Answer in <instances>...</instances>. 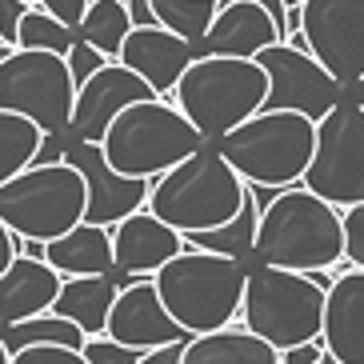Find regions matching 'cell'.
Returning <instances> with one entry per match:
<instances>
[{
  "label": "cell",
  "mask_w": 364,
  "mask_h": 364,
  "mask_svg": "<svg viewBox=\"0 0 364 364\" xmlns=\"http://www.w3.org/2000/svg\"><path fill=\"white\" fill-rule=\"evenodd\" d=\"M344 257V225L341 208L309 193L304 184L277 188L272 200L257 216L252 260L277 264L292 272L309 268H336Z\"/></svg>",
  "instance_id": "6da1fadb"
},
{
  "label": "cell",
  "mask_w": 364,
  "mask_h": 364,
  "mask_svg": "<svg viewBox=\"0 0 364 364\" xmlns=\"http://www.w3.org/2000/svg\"><path fill=\"white\" fill-rule=\"evenodd\" d=\"M245 196H248V181L236 176L232 164L208 140L193 156H184L172 168H164L161 176H152L144 208L156 213L181 236H188L232 220L236 208L245 204Z\"/></svg>",
  "instance_id": "7a4b0ae2"
},
{
  "label": "cell",
  "mask_w": 364,
  "mask_h": 364,
  "mask_svg": "<svg viewBox=\"0 0 364 364\" xmlns=\"http://www.w3.org/2000/svg\"><path fill=\"white\" fill-rule=\"evenodd\" d=\"M245 272V260L184 245L176 257L152 272V289L172 321L188 336H196V332H213L236 321Z\"/></svg>",
  "instance_id": "3957f363"
},
{
  "label": "cell",
  "mask_w": 364,
  "mask_h": 364,
  "mask_svg": "<svg viewBox=\"0 0 364 364\" xmlns=\"http://www.w3.org/2000/svg\"><path fill=\"white\" fill-rule=\"evenodd\" d=\"M312 136H316V120L292 108H260L240 124L216 136V152L232 164L240 181L252 188H289L300 184L304 168L312 156Z\"/></svg>",
  "instance_id": "277c9868"
},
{
  "label": "cell",
  "mask_w": 364,
  "mask_h": 364,
  "mask_svg": "<svg viewBox=\"0 0 364 364\" xmlns=\"http://www.w3.org/2000/svg\"><path fill=\"white\" fill-rule=\"evenodd\" d=\"M208 140L193 129V120L164 97H144L124 105L100 136V156L120 176H161L176 161L193 156Z\"/></svg>",
  "instance_id": "5b68a950"
},
{
  "label": "cell",
  "mask_w": 364,
  "mask_h": 364,
  "mask_svg": "<svg viewBox=\"0 0 364 364\" xmlns=\"http://www.w3.org/2000/svg\"><path fill=\"white\" fill-rule=\"evenodd\" d=\"M264 92L268 76L257 56H193L172 85V105L193 120L204 140H216L260 112Z\"/></svg>",
  "instance_id": "8992f818"
},
{
  "label": "cell",
  "mask_w": 364,
  "mask_h": 364,
  "mask_svg": "<svg viewBox=\"0 0 364 364\" xmlns=\"http://www.w3.org/2000/svg\"><path fill=\"white\" fill-rule=\"evenodd\" d=\"M236 316L248 332H257L277 353L304 341H321L324 289L312 284L304 272L257 264L245 272V292H240Z\"/></svg>",
  "instance_id": "52a82bcc"
},
{
  "label": "cell",
  "mask_w": 364,
  "mask_h": 364,
  "mask_svg": "<svg viewBox=\"0 0 364 364\" xmlns=\"http://www.w3.org/2000/svg\"><path fill=\"white\" fill-rule=\"evenodd\" d=\"M85 176L60 161H33L0 184V220L16 240H53L85 220Z\"/></svg>",
  "instance_id": "ba28073f"
},
{
  "label": "cell",
  "mask_w": 364,
  "mask_h": 364,
  "mask_svg": "<svg viewBox=\"0 0 364 364\" xmlns=\"http://www.w3.org/2000/svg\"><path fill=\"white\" fill-rule=\"evenodd\" d=\"M300 184L336 208L364 204V108L348 92L316 120L312 156Z\"/></svg>",
  "instance_id": "9c48e42d"
},
{
  "label": "cell",
  "mask_w": 364,
  "mask_h": 364,
  "mask_svg": "<svg viewBox=\"0 0 364 364\" xmlns=\"http://www.w3.org/2000/svg\"><path fill=\"white\" fill-rule=\"evenodd\" d=\"M73 97L76 85L68 76L65 56L44 48H12L0 60V108L28 117L44 136L68 132Z\"/></svg>",
  "instance_id": "30bf717a"
},
{
  "label": "cell",
  "mask_w": 364,
  "mask_h": 364,
  "mask_svg": "<svg viewBox=\"0 0 364 364\" xmlns=\"http://www.w3.org/2000/svg\"><path fill=\"white\" fill-rule=\"evenodd\" d=\"M296 33L341 88L364 76V0H300Z\"/></svg>",
  "instance_id": "8fae6325"
},
{
  "label": "cell",
  "mask_w": 364,
  "mask_h": 364,
  "mask_svg": "<svg viewBox=\"0 0 364 364\" xmlns=\"http://www.w3.org/2000/svg\"><path fill=\"white\" fill-rule=\"evenodd\" d=\"M257 60L268 76V92L260 108H292V112H304L309 120H321L348 92V88H341L324 73V65L316 56L289 41H277L268 48H260Z\"/></svg>",
  "instance_id": "7c38bea8"
},
{
  "label": "cell",
  "mask_w": 364,
  "mask_h": 364,
  "mask_svg": "<svg viewBox=\"0 0 364 364\" xmlns=\"http://www.w3.org/2000/svg\"><path fill=\"white\" fill-rule=\"evenodd\" d=\"M60 156H65V161L73 164L80 176H85V188H88L85 220L112 228L120 216H129V213H136V208H144L152 181H144V176H120V172H112V168L105 164V156H100V144H92V140H80V136H73V132H65V136H60Z\"/></svg>",
  "instance_id": "4fadbf2b"
},
{
  "label": "cell",
  "mask_w": 364,
  "mask_h": 364,
  "mask_svg": "<svg viewBox=\"0 0 364 364\" xmlns=\"http://www.w3.org/2000/svg\"><path fill=\"white\" fill-rule=\"evenodd\" d=\"M144 97H156L152 85H149V80H140L132 68H124L117 56H112V60H105L92 76H85V80L76 85L68 132L80 136V140L100 144L105 129L112 124V117H117L120 108L132 105V100H144Z\"/></svg>",
  "instance_id": "5bb4252c"
},
{
  "label": "cell",
  "mask_w": 364,
  "mask_h": 364,
  "mask_svg": "<svg viewBox=\"0 0 364 364\" xmlns=\"http://www.w3.org/2000/svg\"><path fill=\"white\" fill-rule=\"evenodd\" d=\"M108 236H112V272L108 277L117 280V289H124L136 277H152L164 260H172L184 248V236L149 208L120 216L108 228Z\"/></svg>",
  "instance_id": "9a60e30c"
},
{
  "label": "cell",
  "mask_w": 364,
  "mask_h": 364,
  "mask_svg": "<svg viewBox=\"0 0 364 364\" xmlns=\"http://www.w3.org/2000/svg\"><path fill=\"white\" fill-rule=\"evenodd\" d=\"M105 336H112L117 344H129V348H156V344L168 341H184L188 332L168 316V309L161 304L156 289H152V277H136L129 280L124 289H117L112 296V309H108L105 321Z\"/></svg>",
  "instance_id": "2e32d148"
},
{
  "label": "cell",
  "mask_w": 364,
  "mask_h": 364,
  "mask_svg": "<svg viewBox=\"0 0 364 364\" xmlns=\"http://www.w3.org/2000/svg\"><path fill=\"white\" fill-rule=\"evenodd\" d=\"M284 41V28L257 0H220L213 24L193 44L196 56H257L260 48Z\"/></svg>",
  "instance_id": "e0dca14e"
},
{
  "label": "cell",
  "mask_w": 364,
  "mask_h": 364,
  "mask_svg": "<svg viewBox=\"0 0 364 364\" xmlns=\"http://www.w3.org/2000/svg\"><path fill=\"white\" fill-rule=\"evenodd\" d=\"M193 56H196L193 44L181 41L176 33H168V28H161V24H132L129 36L120 41L117 60L124 68H132L140 80H149L156 97L168 100L176 76L184 73V65Z\"/></svg>",
  "instance_id": "ac0fdd59"
},
{
  "label": "cell",
  "mask_w": 364,
  "mask_h": 364,
  "mask_svg": "<svg viewBox=\"0 0 364 364\" xmlns=\"http://www.w3.org/2000/svg\"><path fill=\"white\" fill-rule=\"evenodd\" d=\"M321 344L341 364H364V268H344L324 289Z\"/></svg>",
  "instance_id": "d6986e66"
},
{
  "label": "cell",
  "mask_w": 364,
  "mask_h": 364,
  "mask_svg": "<svg viewBox=\"0 0 364 364\" xmlns=\"http://www.w3.org/2000/svg\"><path fill=\"white\" fill-rule=\"evenodd\" d=\"M60 280L65 277L48 260L16 252L9 260V268L0 272V328L44 312L53 304V296L60 292Z\"/></svg>",
  "instance_id": "ffe728a7"
},
{
  "label": "cell",
  "mask_w": 364,
  "mask_h": 364,
  "mask_svg": "<svg viewBox=\"0 0 364 364\" xmlns=\"http://www.w3.org/2000/svg\"><path fill=\"white\" fill-rule=\"evenodd\" d=\"M44 260L60 277H108L112 272V236L105 225L76 220L60 236L44 240Z\"/></svg>",
  "instance_id": "44dd1931"
},
{
  "label": "cell",
  "mask_w": 364,
  "mask_h": 364,
  "mask_svg": "<svg viewBox=\"0 0 364 364\" xmlns=\"http://www.w3.org/2000/svg\"><path fill=\"white\" fill-rule=\"evenodd\" d=\"M181 364H280V353L245 324H225L184 341Z\"/></svg>",
  "instance_id": "7402d4cb"
},
{
  "label": "cell",
  "mask_w": 364,
  "mask_h": 364,
  "mask_svg": "<svg viewBox=\"0 0 364 364\" xmlns=\"http://www.w3.org/2000/svg\"><path fill=\"white\" fill-rule=\"evenodd\" d=\"M112 296H117V280L112 277H65L60 292L48 304V312L73 321L85 336H105Z\"/></svg>",
  "instance_id": "603a6c76"
},
{
  "label": "cell",
  "mask_w": 364,
  "mask_h": 364,
  "mask_svg": "<svg viewBox=\"0 0 364 364\" xmlns=\"http://www.w3.org/2000/svg\"><path fill=\"white\" fill-rule=\"evenodd\" d=\"M257 216H260L257 188L248 184V196H245V204L236 208L232 220H225V225H216V228H204V232H188L184 245L204 248V252H225V257L248 260L252 257V236H257Z\"/></svg>",
  "instance_id": "cb8c5ba5"
},
{
  "label": "cell",
  "mask_w": 364,
  "mask_h": 364,
  "mask_svg": "<svg viewBox=\"0 0 364 364\" xmlns=\"http://www.w3.org/2000/svg\"><path fill=\"white\" fill-rule=\"evenodd\" d=\"M129 28H132V16L124 9V0H88L85 16L76 24V41H88L105 56H117Z\"/></svg>",
  "instance_id": "d4e9b609"
},
{
  "label": "cell",
  "mask_w": 364,
  "mask_h": 364,
  "mask_svg": "<svg viewBox=\"0 0 364 364\" xmlns=\"http://www.w3.org/2000/svg\"><path fill=\"white\" fill-rule=\"evenodd\" d=\"M0 341H4L9 353H16L24 344H68V348H80V344H85V332L76 328L73 321H65V316H56V312L44 309V312H36V316L4 324V328H0Z\"/></svg>",
  "instance_id": "484cf974"
},
{
  "label": "cell",
  "mask_w": 364,
  "mask_h": 364,
  "mask_svg": "<svg viewBox=\"0 0 364 364\" xmlns=\"http://www.w3.org/2000/svg\"><path fill=\"white\" fill-rule=\"evenodd\" d=\"M41 140H44V132L36 129L28 117L0 108V184L36 161Z\"/></svg>",
  "instance_id": "4316f807"
},
{
  "label": "cell",
  "mask_w": 364,
  "mask_h": 364,
  "mask_svg": "<svg viewBox=\"0 0 364 364\" xmlns=\"http://www.w3.org/2000/svg\"><path fill=\"white\" fill-rule=\"evenodd\" d=\"M149 4H152V24H161V28L176 33L181 41H188V44L200 41L204 28L213 24L216 9H220V0H149Z\"/></svg>",
  "instance_id": "83f0119b"
},
{
  "label": "cell",
  "mask_w": 364,
  "mask_h": 364,
  "mask_svg": "<svg viewBox=\"0 0 364 364\" xmlns=\"http://www.w3.org/2000/svg\"><path fill=\"white\" fill-rule=\"evenodd\" d=\"M76 41V28H68L65 21H56L53 12H44L41 4H28L16 28V48H44V53L65 56Z\"/></svg>",
  "instance_id": "f1b7e54d"
},
{
  "label": "cell",
  "mask_w": 364,
  "mask_h": 364,
  "mask_svg": "<svg viewBox=\"0 0 364 364\" xmlns=\"http://www.w3.org/2000/svg\"><path fill=\"white\" fill-rule=\"evenodd\" d=\"M9 364H88L80 348L68 344H24L16 353H9Z\"/></svg>",
  "instance_id": "f546056e"
},
{
  "label": "cell",
  "mask_w": 364,
  "mask_h": 364,
  "mask_svg": "<svg viewBox=\"0 0 364 364\" xmlns=\"http://www.w3.org/2000/svg\"><path fill=\"white\" fill-rule=\"evenodd\" d=\"M88 364H136L140 348H129V344H117L112 336H85L80 344Z\"/></svg>",
  "instance_id": "4dcf8cb0"
},
{
  "label": "cell",
  "mask_w": 364,
  "mask_h": 364,
  "mask_svg": "<svg viewBox=\"0 0 364 364\" xmlns=\"http://www.w3.org/2000/svg\"><path fill=\"white\" fill-rule=\"evenodd\" d=\"M341 225H344V260L353 268H364V204L341 208Z\"/></svg>",
  "instance_id": "1f68e13d"
},
{
  "label": "cell",
  "mask_w": 364,
  "mask_h": 364,
  "mask_svg": "<svg viewBox=\"0 0 364 364\" xmlns=\"http://www.w3.org/2000/svg\"><path fill=\"white\" fill-rule=\"evenodd\" d=\"M105 60H112V56H105L100 48H92L88 41H73V48L65 53V65H68V76H73V85H80L85 76H92Z\"/></svg>",
  "instance_id": "d6a6232c"
},
{
  "label": "cell",
  "mask_w": 364,
  "mask_h": 364,
  "mask_svg": "<svg viewBox=\"0 0 364 364\" xmlns=\"http://www.w3.org/2000/svg\"><path fill=\"white\" fill-rule=\"evenodd\" d=\"M33 0H0V41L16 48V28H21V16Z\"/></svg>",
  "instance_id": "836d02e7"
},
{
  "label": "cell",
  "mask_w": 364,
  "mask_h": 364,
  "mask_svg": "<svg viewBox=\"0 0 364 364\" xmlns=\"http://www.w3.org/2000/svg\"><path fill=\"white\" fill-rule=\"evenodd\" d=\"M44 12H53L56 21H65L68 28H76L80 24V16H85V9H88V0H36Z\"/></svg>",
  "instance_id": "e575fe53"
},
{
  "label": "cell",
  "mask_w": 364,
  "mask_h": 364,
  "mask_svg": "<svg viewBox=\"0 0 364 364\" xmlns=\"http://www.w3.org/2000/svg\"><path fill=\"white\" fill-rule=\"evenodd\" d=\"M184 341H188V336H184ZM184 341H168V344H156V348H144L136 364H181Z\"/></svg>",
  "instance_id": "d590c367"
},
{
  "label": "cell",
  "mask_w": 364,
  "mask_h": 364,
  "mask_svg": "<svg viewBox=\"0 0 364 364\" xmlns=\"http://www.w3.org/2000/svg\"><path fill=\"white\" fill-rule=\"evenodd\" d=\"M324 353L321 341H304V344H292V348H280V364H316Z\"/></svg>",
  "instance_id": "8d00e7d4"
},
{
  "label": "cell",
  "mask_w": 364,
  "mask_h": 364,
  "mask_svg": "<svg viewBox=\"0 0 364 364\" xmlns=\"http://www.w3.org/2000/svg\"><path fill=\"white\" fill-rule=\"evenodd\" d=\"M12 257H16V236H12L9 228H4V220H0V272L9 268Z\"/></svg>",
  "instance_id": "74e56055"
},
{
  "label": "cell",
  "mask_w": 364,
  "mask_h": 364,
  "mask_svg": "<svg viewBox=\"0 0 364 364\" xmlns=\"http://www.w3.org/2000/svg\"><path fill=\"white\" fill-rule=\"evenodd\" d=\"M124 9H129L132 24H152V4L149 0H124Z\"/></svg>",
  "instance_id": "f35d334b"
},
{
  "label": "cell",
  "mask_w": 364,
  "mask_h": 364,
  "mask_svg": "<svg viewBox=\"0 0 364 364\" xmlns=\"http://www.w3.org/2000/svg\"><path fill=\"white\" fill-rule=\"evenodd\" d=\"M348 97H353L356 105L364 108V76H360V80H356V85H348Z\"/></svg>",
  "instance_id": "ab89813d"
},
{
  "label": "cell",
  "mask_w": 364,
  "mask_h": 364,
  "mask_svg": "<svg viewBox=\"0 0 364 364\" xmlns=\"http://www.w3.org/2000/svg\"><path fill=\"white\" fill-rule=\"evenodd\" d=\"M316 364H341V360H336L332 353H321V360H316Z\"/></svg>",
  "instance_id": "60d3db41"
},
{
  "label": "cell",
  "mask_w": 364,
  "mask_h": 364,
  "mask_svg": "<svg viewBox=\"0 0 364 364\" xmlns=\"http://www.w3.org/2000/svg\"><path fill=\"white\" fill-rule=\"evenodd\" d=\"M0 364H9V348H4V341H0Z\"/></svg>",
  "instance_id": "b9f144b4"
},
{
  "label": "cell",
  "mask_w": 364,
  "mask_h": 364,
  "mask_svg": "<svg viewBox=\"0 0 364 364\" xmlns=\"http://www.w3.org/2000/svg\"><path fill=\"white\" fill-rule=\"evenodd\" d=\"M0 44H4V41H0Z\"/></svg>",
  "instance_id": "7bdbcfd3"
}]
</instances>
